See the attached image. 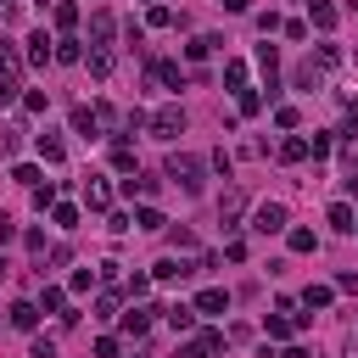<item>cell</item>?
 I'll list each match as a JSON object with an SVG mask.
<instances>
[{
	"label": "cell",
	"mask_w": 358,
	"mask_h": 358,
	"mask_svg": "<svg viewBox=\"0 0 358 358\" xmlns=\"http://www.w3.org/2000/svg\"><path fill=\"white\" fill-rule=\"evenodd\" d=\"M352 230H358V224H352Z\"/></svg>",
	"instance_id": "cell-38"
},
{
	"label": "cell",
	"mask_w": 358,
	"mask_h": 358,
	"mask_svg": "<svg viewBox=\"0 0 358 358\" xmlns=\"http://www.w3.org/2000/svg\"><path fill=\"white\" fill-rule=\"evenodd\" d=\"M218 352H224V330H202L196 341L179 347V358H218Z\"/></svg>",
	"instance_id": "cell-3"
},
{
	"label": "cell",
	"mask_w": 358,
	"mask_h": 358,
	"mask_svg": "<svg viewBox=\"0 0 358 358\" xmlns=\"http://www.w3.org/2000/svg\"><path fill=\"white\" fill-rule=\"evenodd\" d=\"M56 224H62V230H73V224H78V207H67V202H62V207H56Z\"/></svg>",
	"instance_id": "cell-34"
},
{
	"label": "cell",
	"mask_w": 358,
	"mask_h": 358,
	"mask_svg": "<svg viewBox=\"0 0 358 358\" xmlns=\"http://www.w3.org/2000/svg\"><path fill=\"white\" fill-rule=\"evenodd\" d=\"M34 151H39L45 162H62V157H67V146L56 140V134H39V140H34Z\"/></svg>",
	"instance_id": "cell-10"
},
{
	"label": "cell",
	"mask_w": 358,
	"mask_h": 358,
	"mask_svg": "<svg viewBox=\"0 0 358 358\" xmlns=\"http://www.w3.org/2000/svg\"><path fill=\"white\" fill-rule=\"evenodd\" d=\"M213 45H218V39H213V34H202V39H191V45H185V51H191V62H202V56L213 51Z\"/></svg>",
	"instance_id": "cell-24"
},
{
	"label": "cell",
	"mask_w": 358,
	"mask_h": 358,
	"mask_svg": "<svg viewBox=\"0 0 358 358\" xmlns=\"http://www.w3.org/2000/svg\"><path fill=\"white\" fill-rule=\"evenodd\" d=\"M151 191H157L151 173H129V179H123V196H151Z\"/></svg>",
	"instance_id": "cell-12"
},
{
	"label": "cell",
	"mask_w": 358,
	"mask_h": 358,
	"mask_svg": "<svg viewBox=\"0 0 358 358\" xmlns=\"http://www.w3.org/2000/svg\"><path fill=\"white\" fill-rule=\"evenodd\" d=\"M151 129L162 134V140H173V134L185 129V112H179V107H157V112H151Z\"/></svg>",
	"instance_id": "cell-4"
},
{
	"label": "cell",
	"mask_w": 358,
	"mask_h": 358,
	"mask_svg": "<svg viewBox=\"0 0 358 358\" xmlns=\"http://www.w3.org/2000/svg\"><path fill=\"white\" fill-rule=\"evenodd\" d=\"M0 101H12V90H6V84H0Z\"/></svg>",
	"instance_id": "cell-37"
},
{
	"label": "cell",
	"mask_w": 358,
	"mask_h": 358,
	"mask_svg": "<svg viewBox=\"0 0 358 358\" xmlns=\"http://www.w3.org/2000/svg\"><path fill=\"white\" fill-rule=\"evenodd\" d=\"M62 302H67V297H62L56 286H45V291H39V308H62Z\"/></svg>",
	"instance_id": "cell-30"
},
{
	"label": "cell",
	"mask_w": 358,
	"mask_h": 358,
	"mask_svg": "<svg viewBox=\"0 0 358 358\" xmlns=\"http://www.w3.org/2000/svg\"><path fill=\"white\" fill-rule=\"evenodd\" d=\"M51 202H56V185H34V207H39V213L51 207Z\"/></svg>",
	"instance_id": "cell-27"
},
{
	"label": "cell",
	"mask_w": 358,
	"mask_h": 358,
	"mask_svg": "<svg viewBox=\"0 0 358 358\" xmlns=\"http://www.w3.org/2000/svg\"><path fill=\"white\" fill-rule=\"evenodd\" d=\"M78 23V6H73V0H62V6H56V28H73Z\"/></svg>",
	"instance_id": "cell-26"
},
{
	"label": "cell",
	"mask_w": 358,
	"mask_h": 358,
	"mask_svg": "<svg viewBox=\"0 0 358 358\" xmlns=\"http://www.w3.org/2000/svg\"><path fill=\"white\" fill-rule=\"evenodd\" d=\"M257 67L268 78V96H275V90H280V56H275V45H257Z\"/></svg>",
	"instance_id": "cell-7"
},
{
	"label": "cell",
	"mask_w": 358,
	"mask_h": 358,
	"mask_svg": "<svg viewBox=\"0 0 358 358\" xmlns=\"http://www.w3.org/2000/svg\"><path fill=\"white\" fill-rule=\"evenodd\" d=\"M291 252H313V230H291Z\"/></svg>",
	"instance_id": "cell-28"
},
{
	"label": "cell",
	"mask_w": 358,
	"mask_h": 358,
	"mask_svg": "<svg viewBox=\"0 0 358 358\" xmlns=\"http://www.w3.org/2000/svg\"><path fill=\"white\" fill-rule=\"evenodd\" d=\"M157 78H162L168 90H179V84H185V67H179V62H157Z\"/></svg>",
	"instance_id": "cell-16"
},
{
	"label": "cell",
	"mask_w": 358,
	"mask_h": 358,
	"mask_svg": "<svg viewBox=\"0 0 358 358\" xmlns=\"http://www.w3.org/2000/svg\"><path fill=\"white\" fill-rule=\"evenodd\" d=\"M218 218L230 224V218H241V196H224V207H218Z\"/></svg>",
	"instance_id": "cell-29"
},
{
	"label": "cell",
	"mask_w": 358,
	"mask_h": 358,
	"mask_svg": "<svg viewBox=\"0 0 358 358\" xmlns=\"http://www.w3.org/2000/svg\"><path fill=\"white\" fill-rule=\"evenodd\" d=\"M330 224H336V230H347V235H352V224H358V218H352V207H347V202H336V207H330Z\"/></svg>",
	"instance_id": "cell-20"
},
{
	"label": "cell",
	"mask_w": 358,
	"mask_h": 358,
	"mask_svg": "<svg viewBox=\"0 0 358 358\" xmlns=\"http://www.w3.org/2000/svg\"><path fill=\"white\" fill-rule=\"evenodd\" d=\"M28 62H34V67H45V62H56V39L45 34V28H39V34H28Z\"/></svg>",
	"instance_id": "cell-5"
},
{
	"label": "cell",
	"mask_w": 358,
	"mask_h": 358,
	"mask_svg": "<svg viewBox=\"0 0 358 358\" xmlns=\"http://www.w3.org/2000/svg\"><path fill=\"white\" fill-rule=\"evenodd\" d=\"M224 78H230V84L241 90V84H246V62H230V67H224Z\"/></svg>",
	"instance_id": "cell-33"
},
{
	"label": "cell",
	"mask_w": 358,
	"mask_h": 358,
	"mask_svg": "<svg viewBox=\"0 0 358 358\" xmlns=\"http://www.w3.org/2000/svg\"><path fill=\"white\" fill-rule=\"evenodd\" d=\"M28 358H56V341H45V336H39V341L28 347Z\"/></svg>",
	"instance_id": "cell-32"
},
{
	"label": "cell",
	"mask_w": 358,
	"mask_h": 358,
	"mask_svg": "<svg viewBox=\"0 0 358 358\" xmlns=\"http://www.w3.org/2000/svg\"><path fill=\"white\" fill-rule=\"evenodd\" d=\"M280 358H308V352H302V347H286V352H280Z\"/></svg>",
	"instance_id": "cell-36"
},
{
	"label": "cell",
	"mask_w": 358,
	"mask_h": 358,
	"mask_svg": "<svg viewBox=\"0 0 358 358\" xmlns=\"http://www.w3.org/2000/svg\"><path fill=\"white\" fill-rule=\"evenodd\" d=\"M252 230H257V235H280V230H286V207H280V202H263V207L252 213Z\"/></svg>",
	"instance_id": "cell-2"
},
{
	"label": "cell",
	"mask_w": 358,
	"mask_h": 358,
	"mask_svg": "<svg viewBox=\"0 0 358 358\" xmlns=\"http://www.w3.org/2000/svg\"><path fill=\"white\" fill-rule=\"evenodd\" d=\"M84 51H78V39H56V62H78Z\"/></svg>",
	"instance_id": "cell-25"
},
{
	"label": "cell",
	"mask_w": 358,
	"mask_h": 358,
	"mask_svg": "<svg viewBox=\"0 0 358 358\" xmlns=\"http://www.w3.org/2000/svg\"><path fill=\"white\" fill-rule=\"evenodd\" d=\"M134 224H140V230H162V224H168V218H162L157 207H140V213H134Z\"/></svg>",
	"instance_id": "cell-21"
},
{
	"label": "cell",
	"mask_w": 358,
	"mask_h": 358,
	"mask_svg": "<svg viewBox=\"0 0 358 358\" xmlns=\"http://www.w3.org/2000/svg\"><path fill=\"white\" fill-rule=\"evenodd\" d=\"M168 173H173V185L202 191V157H168Z\"/></svg>",
	"instance_id": "cell-1"
},
{
	"label": "cell",
	"mask_w": 358,
	"mask_h": 358,
	"mask_svg": "<svg viewBox=\"0 0 358 358\" xmlns=\"http://www.w3.org/2000/svg\"><path fill=\"white\" fill-rule=\"evenodd\" d=\"M168 325H173V330H191V325H196V308H185V302L168 308Z\"/></svg>",
	"instance_id": "cell-17"
},
{
	"label": "cell",
	"mask_w": 358,
	"mask_h": 358,
	"mask_svg": "<svg viewBox=\"0 0 358 358\" xmlns=\"http://www.w3.org/2000/svg\"><path fill=\"white\" fill-rule=\"evenodd\" d=\"M84 202L101 213V207H112V191H107V185H84Z\"/></svg>",
	"instance_id": "cell-18"
},
{
	"label": "cell",
	"mask_w": 358,
	"mask_h": 358,
	"mask_svg": "<svg viewBox=\"0 0 358 358\" xmlns=\"http://www.w3.org/2000/svg\"><path fill=\"white\" fill-rule=\"evenodd\" d=\"M12 325H17V330H34V325H39V308H34V302H12Z\"/></svg>",
	"instance_id": "cell-11"
},
{
	"label": "cell",
	"mask_w": 358,
	"mask_h": 358,
	"mask_svg": "<svg viewBox=\"0 0 358 358\" xmlns=\"http://www.w3.org/2000/svg\"><path fill=\"white\" fill-rule=\"evenodd\" d=\"M302 308H330V286H308L302 291Z\"/></svg>",
	"instance_id": "cell-19"
},
{
	"label": "cell",
	"mask_w": 358,
	"mask_h": 358,
	"mask_svg": "<svg viewBox=\"0 0 358 358\" xmlns=\"http://www.w3.org/2000/svg\"><path fill=\"white\" fill-rule=\"evenodd\" d=\"M352 179H358V173H352Z\"/></svg>",
	"instance_id": "cell-39"
},
{
	"label": "cell",
	"mask_w": 358,
	"mask_h": 358,
	"mask_svg": "<svg viewBox=\"0 0 358 358\" xmlns=\"http://www.w3.org/2000/svg\"><path fill=\"white\" fill-rule=\"evenodd\" d=\"M308 151H313V146H308V140H302V134H291V140H286V146H280V162H302V157H308Z\"/></svg>",
	"instance_id": "cell-15"
},
{
	"label": "cell",
	"mask_w": 358,
	"mask_h": 358,
	"mask_svg": "<svg viewBox=\"0 0 358 358\" xmlns=\"http://www.w3.org/2000/svg\"><path fill=\"white\" fill-rule=\"evenodd\" d=\"M257 107H263V96H257V90H241V112H246V118H252V112H257Z\"/></svg>",
	"instance_id": "cell-31"
},
{
	"label": "cell",
	"mask_w": 358,
	"mask_h": 358,
	"mask_svg": "<svg viewBox=\"0 0 358 358\" xmlns=\"http://www.w3.org/2000/svg\"><path fill=\"white\" fill-rule=\"evenodd\" d=\"M12 235H17V224H12L6 213H0V241H12Z\"/></svg>",
	"instance_id": "cell-35"
},
{
	"label": "cell",
	"mask_w": 358,
	"mask_h": 358,
	"mask_svg": "<svg viewBox=\"0 0 358 358\" xmlns=\"http://www.w3.org/2000/svg\"><path fill=\"white\" fill-rule=\"evenodd\" d=\"M17 73H23V56H17V45H12V39H0V78H6V90L17 84Z\"/></svg>",
	"instance_id": "cell-6"
},
{
	"label": "cell",
	"mask_w": 358,
	"mask_h": 358,
	"mask_svg": "<svg viewBox=\"0 0 358 358\" xmlns=\"http://www.w3.org/2000/svg\"><path fill=\"white\" fill-rule=\"evenodd\" d=\"M90 73L107 78V73H112V51H90Z\"/></svg>",
	"instance_id": "cell-22"
},
{
	"label": "cell",
	"mask_w": 358,
	"mask_h": 358,
	"mask_svg": "<svg viewBox=\"0 0 358 358\" xmlns=\"http://www.w3.org/2000/svg\"><path fill=\"white\" fill-rule=\"evenodd\" d=\"M123 330H129V336H146V330H151V313H146V308H129V313H123Z\"/></svg>",
	"instance_id": "cell-13"
},
{
	"label": "cell",
	"mask_w": 358,
	"mask_h": 358,
	"mask_svg": "<svg viewBox=\"0 0 358 358\" xmlns=\"http://www.w3.org/2000/svg\"><path fill=\"white\" fill-rule=\"evenodd\" d=\"M96 123H101V118L90 112V107H78V112H73V129H78V134H96Z\"/></svg>",
	"instance_id": "cell-23"
},
{
	"label": "cell",
	"mask_w": 358,
	"mask_h": 358,
	"mask_svg": "<svg viewBox=\"0 0 358 358\" xmlns=\"http://www.w3.org/2000/svg\"><path fill=\"white\" fill-rule=\"evenodd\" d=\"M224 308H230V291H218V286H207L196 297V313H224Z\"/></svg>",
	"instance_id": "cell-8"
},
{
	"label": "cell",
	"mask_w": 358,
	"mask_h": 358,
	"mask_svg": "<svg viewBox=\"0 0 358 358\" xmlns=\"http://www.w3.org/2000/svg\"><path fill=\"white\" fill-rule=\"evenodd\" d=\"M90 39H96V51H107V45H112V17H107V12L90 17Z\"/></svg>",
	"instance_id": "cell-9"
},
{
	"label": "cell",
	"mask_w": 358,
	"mask_h": 358,
	"mask_svg": "<svg viewBox=\"0 0 358 358\" xmlns=\"http://www.w3.org/2000/svg\"><path fill=\"white\" fill-rule=\"evenodd\" d=\"M308 12H313V28H336V6L330 0H308Z\"/></svg>",
	"instance_id": "cell-14"
}]
</instances>
